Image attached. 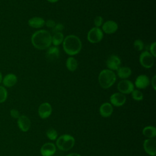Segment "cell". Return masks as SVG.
Listing matches in <instances>:
<instances>
[{
  "instance_id": "6da1fadb",
  "label": "cell",
  "mask_w": 156,
  "mask_h": 156,
  "mask_svg": "<svg viewBox=\"0 0 156 156\" xmlns=\"http://www.w3.org/2000/svg\"><path fill=\"white\" fill-rule=\"evenodd\" d=\"M31 42L35 48L44 50L51 46L52 44V35L46 30H38L32 34Z\"/></svg>"
},
{
  "instance_id": "7a4b0ae2",
  "label": "cell",
  "mask_w": 156,
  "mask_h": 156,
  "mask_svg": "<svg viewBox=\"0 0 156 156\" xmlns=\"http://www.w3.org/2000/svg\"><path fill=\"white\" fill-rule=\"evenodd\" d=\"M63 49L66 54L73 56L80 52L82 49V42L75 35H69L64 38Z\"/></svg>"
},
{
  "instance_id": "3957f363",
  "label": "cell",
  "mask_w": 156,
  "mask_h": 156,
  "mask_svg": "<svg viewBox=\"0 0 156 156\" xmlns=\"http://www.w3.org/2000/svg\"><path fill=\"white\" fill-rule=\"evenodd\" d=\"M116 76L115 73L108 69L102 70L98 76V81L100 86L104 89L111 87L116 82Z\"/></svg>"
},
{
  "instance_id": "277c9868",
  "label": "cell",
  "mask_w": 156,
  "mask_h": 156,
  "mask_svg": "<svg viewBox=\"0 0 156 156\" xmlns=\"http://www.w3.org/2000/svg\"><path fill=\"white\" fill-rule=\"evenodd\" d=\"M75 144L74 138L69 134L60 136L56 140V147L60 151H68L72 149Z\"/></svg>"
},
{
  "instance_id": "5b68a950",
  "label": "cell",
  "mask_w": 156,
  "mask_h": 156,
  "mask_svg": "<svg viewBox=\"0 0 156 156\" xmlns=\"http://www.w3.org/2000/svg\"><path fill=\"white\" fill-rule=\"evenodd\" d=\"M104 37L102 30L99 27H94L91 28L87 34V40L91 43L100 42Z\"/></svg>"
},
{
  "instance_id": "8992f818",
  "label": "cell",
  "mask_w": 156,
  "mask_h": 156,
  "mask_svg": "<svg viewBox=\"0 0 156 156\" xmlns=\"http://www.w3.org/2000/svg\"><path fill=\"white\" fill-rule=\"evenodd\" d=\"M139 62L143 67L148 69L153 66L154 63V57L149 51H144L140 54Z\"/></svg>"
},
{
  "instance_id": "52a82bcc",
  "label": "cell",
  "mask_w": 156,
  "mask_h": 156,
  "mask_svg": "<svg viewBox=\"0 0 156 156\" xmlns=\"http://www.w3.org/2000/svg\"><path fill=\"white\" fill-rule=\"evenodd\" d=\"M117 88L122 94H130L134 90V85L129 80L122 79L118 82Z\"/></svg>"
},
{
  "instance_id": "ba28073f",
  "label": "cell",
  "mask_w": 156,
  "mask_h": 156,
  "mask_svg": "<svg viewBox=\"0 0 156 156\" xmlns=\"http://www.w3.org/2000/svg\"><path fill=\"white\" fill-rule=\"evenodd\" d=\"M143 148L144 151L151 156H155L156 143L154 138H147L144 141Z\"/></svg>"
},
{
  "instance_id": "9c48e42d",
  "label": "cell",
  "mask_w": 156,
  "mask_h": 156,
  "mask_svg": "<svg viewBox=\"0 0 156 156\" xmlns=\"http://www.w3.org/2000/svg\"><path fill=\"white\" fill-rule=\"evenodd\" d=\"M121 63V59L116 55H110L106 60L107 67L108 69L112 71L117 70L120 67Z\"/></svg>"
},
{
  "instance_id": "30bf717a",
  "label": "cell",
  "mask_w": 156,
  "mask_h": 156,
  "mask_svg": "<svg viewBox=\"0 0 156 156\" xmlns=\"http://www.w3.org/2000/svg\"><path fill=\"white\" fill-rule=\"evenodd\" d=\"M110 104L115 107H121L123 105L126 101V97L121 93H115L110 97Z\"/></svg>"
},
{
  "instance_id": "8fae6325",
  "label": "cell",
  "mask_w": 156,
  "mask_h": 156,
  "mask_svg": "<svg viewBox=\"0 0 156 156\" xmlns=\"http://www.w3.org/2000/svg\"><path fill=\"white\" fill-rule=\"evenodd\" d=\"M52 111V109L51 104L48 102H43L39 106L38 113L41 119H46L51 115Z\"/></svg>"
},
{
  "instance_id": "7c38bea8",
  "label": "cell",
  "mask_w": 156,
  "mask_h": 156,
  "mask_svg": "<svg viewBox=\"0 0 156 156\" xmlns=\"http://www.w3.org/2000/svg\"><path fill=\"white\" fill-rule=\"evenodd\" d=\"M118 29V24L113 20H108L102 25V30L107 34H112L116 32Z\"/></svg>"
},
{
  "instance_id": "4fadbf2b",
  "label": "cell",
  "mask_w": 156,
  "mask_h": 156,
  "mask_svg": "<svg viewBox=\"0 0 156 156\" xmlns=\"http://www.w3.org/2000/svg\"><path fill=\"white\" fill-rule=\"evenodd\" d=\"M60 55V49L57 46H50L47 49L46 57L48 60L50 62L56 61L59 58Z\"/></svg>"
},
{
  "instance_id": "5bb4252c",
  "label": "cell",
  "mask_w": 156,
  "mask_h": 156,
  "mask_svg": "<svg viewBox=\"0 0 156 156\" xmlns=\"http://www.w3.org/2000/svg\"><path fill=\"white\" fill-rule=\"evenodd\" d=\"M17 119V125L19 129L22 132H27L29 130L31 125L29 118L26 115H20Z\"/></svg>"
},
{
  "instance_id": "9a60e30c",
  "label": "cell",
  "mask_w": 156,
  "mask_h": 156,
  "mask_svg": "<svg viewBox=\"0 0 156 156\" xmlns=\"http://www.w3.org/2000/svg\"><path fill=\"white\" fill-rule=\"evenodd\" d=\"M56 152V146L52 143H44L40 149L42 156H52Z\"/></svg>"
},
{
  "instance_id": "2e32d148",
  "label": "cell",
  "mask_w": 156,
  "mask_h": 156,
  "mask_svg": "<svg viewBox=\"0 0 156 156\" xmlns=\"http://www.w3.org/2000/svg\"><path fill=\"white\" fill-rule=\"evenodd\" d=\"M149 84V78L145 74L139 75L135 81V86L138 89H144L147 88Z\"/></svg>"
},
{
  "instance_id": "e0dca14e",
  "label": "cell",
  "mask_w": 156,
  "mask_h": 156,
  "mask_svg": "<svg viewBox=\"0 0 156 156\" xmlns=\"http://www.w3.org/2000/svg\"><path fill=\"white\" fill-rule=\"evenodd\" d=\"M113 112V105L109 102H104L99 107L100 115L104 118L110 117Z\"/></svg>"
},
{
  "instance_id": "ac0fdd59",
  "label": "cell",
  "mask_w": 156,
  "mask_h": 156,
  "mask_svg": "<svg viewBox=\"0 0 156 156\" xmlns=\"http://www.w3.org/2000/svg\"><path fill=\"white\" fill-rule=\"evenodd\" d=\"M17 77L15 74L10 73L5 75L2 82L3 85L6 87H12L14 86L17 82Z\"/></svg>"
},
{
  "instance_id": "d6986e66",
  "label": "cell",
  "mask_w": 156,
  "mask_h": 156,
  "mask_svg": "<svg viewBox=\"0 0 156 156\" xmlns=\"http://www.w3.org/2000/svg\"><path fill=\"white\" fill-rule=\"evenodd\" d=\"M28 24L32 28H41L45 24V20L41 17H32L28 21Z\"/></svg>"
},
{
  "instance_id": "ffe728a7",
  "label": "cell",
  "mask_w": 156,
  "mask_h": 156,
  "mask_svg": "<svg viewBox=\"0 0 156 156\" xmlns=\"http://www.w3.org/2000/svg\"><path fill=\"white\" fill-rule=\"evenodd\" d=\"M118 76L122 79H127L132 74V70L127 66H120L117 70Z\"/></svg>"
},
{
  "instance_id": "44dd1931",
  "label": "cell",
  "mask_w": 156,
  "mask_h": 156,
  "mask_svg": "<svg viewBox=\"0 0 156 156\" xmlns=\"http://www.w3.org/2000/svg\"><path fill=\"white\" fill-rule=\"evenodd\" d=\"M66 66L68 71L74 72L78 67V63L77 60L73 57H69L66 61Z\"/></svg>"
},
{
  "instance_id": "7402d4cb",
  "label": "cell",
  "mask_w": 156,
  "mask_h": 156,
  "mask_svg": "<svg viewBox=\"0 0 156 156\" xmlns=\"http://www.w3.org/2000/svg\"><path fill=\"white\" fill-rule=\"evenodd\" d=\"M142 132L146 138H154L156 136V128L152 126H147L143 129Z\"/></svg>"
},
{
  "instance_id": "603a6c76",
  "label": "cell",
  "mask_w": 156,
  "mask_h": 156,
  "mask_svg": "<svg viewBox=\"0 0 156 156\" xmlns=\"http://www.w3.org/2000/svg\"><path fill=\"white\" fill-rule=\"evenodd\" d=\"M64 38V35L62 32L54 33L52 36V44L54 46H57L63 43Z\"/></svg>"
},
{
  "instance_id": "cb8c5ba5",
  "label": "cell",
  "mask_w": 156,
  "mask_h": 156,
  "mask_svg": "<svg viewBox=\"0 0 156 156\" xmlns=\"http://www.w3.org/2000/svg\"><path fill=\"white\" fill-rule=\"evenodd\" d=\"M46 134V136L48 137V138L52 141L55 140L58 136L57 132L56 131L55 129H54L53 128H50V129H48Z\"/></svg>"
},
{
  "instance_id": "d4e9b609",
  "label": "cell",
  "mask_w": 156,
  "mask_h": 156,
  "mask_svg": "<svg viewBox=\"0 0 156 156\" xmlns=\"http://www.w3.org/2000/svg\"><path fill=\"white\" fill-rule=\"evenodd\" d=\"M131 94H132V98L135 101H142L143 99V94L139 90H135L134 89L132 91V92L131 93Z\"/></svg>"
},
{
  "instance_id": "484cf974",
  "label": "cell",
  "mask_w": 156,
  "mask_h": 156,
  "mask_svg": "<svg viewBox=\"0 0 156 156\" xmlns=\"http://www.w3.org/2000/svg\"><path fill=\"white\" fill-rule=\"evenodd\" d=\"M7 91L2 86H0V103L4 102L7 98Z\"/></svg>"
},
{
  "instance_id": "4316f807",
  "label": "cell",
  "mask_w": 156,
  "mask_h": 156,
  "mask_svg": "<svg viewBox=\"0 0 156 156\" xmlns=\"http://www.w3.org/2000/svg\"><path fill=\"white\" fill-rule=\"evenodd\" d=\"M144 45L143 41L140 39L135 40L133 42V47L138 51H142L144 48Z\"/></svg>"
},
{
  "instance_id": "83f0119b",
  "label": "cell",
  "mask_w": 156,
  "mask_h": 156,
  "mask_svg": "<svg viewBox=\"0 0 156 156\" xmlns=\"http://www.w3.org/2000/svg\"><path fill=\"white\" fill-rule=\"evenodd\" d=\"M64 29V26L62 23H57L55 26L51 29V30L53 34L56 32H61Z\"/></svg>"
},
{
  "instance_id": "f1b7e54d",
  "label": "cell",
  "mask_w": 156,
  "mask_h": 156,
  "mask_svg": "<svg viewBox=\"0 0 156 156\" xmlns=\"http://www.w3.org/2000/svg\"><path fill=\"white\" fill-rule=\"evenodd\" d=\"M103 24V18L101 16H97L95 17L94 20V24L95 27H99L102 26Z\"/></svg>"
},
{
  "instance_id": "f546056e",
  "label": "cell",
  "mask_w": 156,
  "mask_h": 156,
  "mask_svg": "<svg viewBox=\"0 0 156 156\" xmlns=\"http://www.w3.org/2000/svg\"><path fill=\"white\" fill-rule=\"evenodd\" d=\"M10 115L12 118H15V119H18L20 116V114L19 111L17 110L16 109H15V108H13V109L10 110Z\"/></svg>"
},
{
  "instance_id": "4dcf8cb0",
  "label": "cell",
  "mask_w": 156,
  "mask_h": 156,
  "mask_svg": "<svg viewBox=\"0 0 156 156\" xmlns=\"http://www.w3.org/2000/svg\"><path fill=\"white\" fill-rule=\"evenodd\" d=\"M155 46H156V43L153 42L149 46V52L151 54V55L154 57H156V51H155Z\"/></svg>"
},
{
  "instance_id": "1f68e13d",
  "label": "cell",
  "mask_w": 156,
  "mask_h": 156,
  "mask_svg": "<svg viewBox=\"0 0 156 156\" xmlns=\"http://www.w3.org/2000/svg\"><path fill=\"white\" fill-rule=\"evenodd\" d=\"M56 24L55 21L52 20H48L46 21H45V25L48 27V28H51L52 29L55 25Z\"/></svg>"
},
{
  "instance_id": "d6a6232c",
  "label": "cell",
  "mask_w": 156,
  "mask_h": 156,
  "mask_svg": "<svg viewBox=\"0 0 156 156\" xmlns=\"http://www.w3.org/2000/svg\"><path fill=\"white\" fill-rule=\"evenodd\" d=\"M151 85L154 90H156V76L154 75L151 79Z\"/></svg>"
},
{
  "instance_id": "836d02e7",
  "label": "cell",
  "mask_w": 156,
  "mask_h": 156,
  "mask_svg": "<svg viewBox=\"0 0 156 156\" xmlns=\"http://www.w3.org/2000/svg\"><path fill=\"white\" fill-rule=\"evenodd\" d=\"M66 156H81V155L77 153H71L66 155Z\"/></svg>"
},
{
  "instance_id": "e575fe53",
  "label": "cell",
  "mask_w": 156,
  "mask_h": 156,
  "mask_svg": "<svg viewBox=\"0 0 156 156\" xmlns=\"http://www.w3.org/2000/svg\"><path fill=\"white\" fill-rule=\"evenodd\" d=\"M48 2H51V3H55L57 2L58 0H47Z\"/></svg>"
},
{
  "instance_id": "d590c367",
  "label": "cell",
  "mask_w": 156,
  "mask_h": 156,
  "mask_svg": "<svg viewBox=\"0 0 156 156\" xmlns=\"http://www.w3.org/2000/svg\"><path fill=\"white\" fill-rule=\"evenodd\" d=\"M2 76L1 73L0 72V83L2 82Z\"/></svg>"
}]
</instances>
